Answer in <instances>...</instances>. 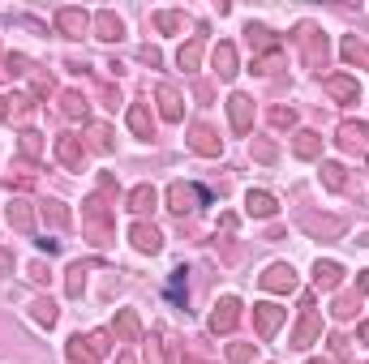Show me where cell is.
Listing matches in <instances>:
<instances>
[{"instance_id":"4316f807","label":"cell","mask_w":369,"mask_h":364,"mask_svg":"<svg viewBox=\"0 0 369 364\" xmlns=\"http://www.w3.org/2000/svg\"><path fill=\"white\" fill-rule=\"evenodd\" d=\"M35 322L39 326H56V304H52V300H35Z\"/></svg>"},{"instance_id":"8fae6325","label":"cell","mask_w":369,"mask_h":364,"mask_svg":"<svg viewBox=\"0 0 369 364\" xmlns=\"http://www.w3.org/2000/svg\"><path fill=\"white\" fill-rule=\"evenodd\" d=\"M245 211H249V215H258V219H271V215L279 211V206H275V197H271V193H262V189H253V193L245 197Z\"/></svg>"},{"instance_id":"cb8c5ba5","label":"cell","mask_w":369,"mask_h":364,"mask_svg":"<svg viewBox=\"0 0 369 364\" xmlns=\"http://www.w3.org/2000/svg\"><path fill=\"white\" fill-rule=\"evenodd\" d=\"M361 142H365V125H344L339 129V146L344 150H361Z\"/></svg>"},{"instance_id":"ba28073f","label":"cell","mask_w":369,"mask_h":364,"mask_svg":"<svg viewBox=\"0 0 369 364\" xmlns=\"http://www.w3.org/2000/svg\"><path fill=\"white\" fill-rule=\"evenodd\" d=\"M56 154H61V163L73 168V172H82V163H86V150H82L78 137H56Z\"/></svg>"},{"instance_id":"4dcf8cb0","label":"cell","mask_w":369,"mask_h":364,"mask_svg":"<svg viewBox=\"0 0 369 364\" xmlns=\"http://www.w3.org/2000/svg\"><path fill=\"white\" fill-rule=\"evenodd\" d=\"M43 219H52V223H56V227H65V223H69V215L61 211L56 201H47V206H43Z\"/></svg>"},{"instance_id":"f546056e","label":"cell","mask_w":369,"mask_h":364,"mask_svg":"<svg viewBox=\"0 0 369 364\" xmlns=\"http://www.w3.org/2000/svg\"><path fill=\"white\" fill-rule=\"evenodd\" d=\"M82 283H86V266L78 262V266L69 270V283H65V287H69V296H82Z\"/></svg>"},{"instance_id":"d6986e66","label":"cell","mask_w":369,"mask_h":364,"mask_svg":"<svg viewBox=\"0 0 369 364\" xmlns=\"http://www.w3.org/2000/svg\"><path fill=\"white\" fill-rule=\"evenodd\" d=\"M292 150L301 154V159H318V154H322V137H318V133H296Z\"/></svg>"},{"instance_id":"ab89813d","label":"cell","mask_w":369,"mask_h":364,"mask_svg":"<svg viewBox=\"0 0 369 364\" xmlns=\"http://www.w3.org/2000/svg\"><path fill=\"white\" fill-rule=\"evenodd\" d=\"M361 287H365V291H369V270H365V275H361Z\"/></svg>"},{"instance_id":"8d00e7d4","label":"cell","mask_w":369,"mask_h":364,"mask_svg":"<svg viewBox=\"0 0 369 364\" xmlns=\"http://www.w3.org/2000/svg\"><path fill=\"white\" fill-rule=\"evenodd\" d=\"M253 154H258L262 163H271V159H275V146H271V142H258V146H253Z\"/></svg>"},{"instance_id":"1f68e13d","label":"cell","mask_w":369,"mask_h":364,"mask_svg":"<svg viewBox=\"0 0 369 364\" xmlns=\"http://www.w3.org/2000/svg\"><path fill=\"white\" fill-rule=\"evenodd\" d=\"M155 22H159L164 30H181V26H189V22H185L181 13H159V18H155Z\"/></svg>"},{"instance_id":"7402d4cb","label":"cell","mask_w":369,"mask_h":364,"mask_svg":"<svg viewBox=\"0 0 369 364\" xmlns=\"http://www.w3.org/2000/svg\"><path fill=\"white\" fill-rule=\"evenodd\" d=\"M9 223H13V227H22V232H30V227H35L30 201H9Z\"/></svg>"},{"instance_id":"d590c367","label":"cell","mask_w":369,"mask_h":364,"mask_svg":"<svg viewBox=\"0 0 369 364\" xmlns=\"http://www.w3.org/2000/svg\"><path fill=\"white\" fill-rule=\"evenodd\" d=\"M146 364H168V360H164V347H159V343H146Z\"/></svg>"},{"instance_id":"9c48e42d","label":"cell","mask_w":369,"mask_h":364,"mask_svg":"<svg viewBox=\"0 0 369 364\" xmlns=\"http://www.w3.org/2000/svg\"><path fill=\"white\" fill-rule=\"evenodd\" d=\"M56 26H61L69 39H82V34L90 30V18H86L82 9H61V13H56Z\"/></svg>"},{"instance_id":"e0dca14e","label":"cell","mask_w":369,"mask_h":364,"mask_svg":"<svg viewBox=\"0 0 369 364\" xmlns=\"http://www.w3.org/2000/svg\"><path fill=\"white\" fill-rule=\"evenodd\" d=\"M327 94H335V99H344V103H356V99H361V90H356L352 77H327Z\"/></svg>"},{"instance_id":"4fadbf2b","label":"cell","mask_w":369,"mask_h":364,"mask_svg":"<svg viewBox=\"0 0 369 364\" xmlns=\"http://www.w3.org/2000/svg\"><path fill=\"white\" fill-rule=\"evenodd\" d=\"M155 201H159V193H155L150 184H138V189L129 193V211H133V215H146V211H155Z\"/></svg>"},{"instance_id":"44dd1931","label":"cell","mask_w":369,"mask_h":364,"mask_svg":"<svg viewBox=\"0 0 369 364\" xmlns=\"http://www.w3.org/2000/svg\"><path fill=\"white\" fill-rule=\"evenodd\" d=\"M339 51H344V61H348V65H365V69H369V47H365L356 34H352V39H344V47H339Z\"/></svg>"},{"instance_id":"603a6c76","label":"cell","mask_w":369,"mask_h":364,"mask_svg":"<svg viewBox=\"0 0 369 364\" xmlns=\"http://www.w3.org/2000/svg\"><path fill=\"white\" fill-rule=\"evenodd\" d=\"M95 26H99V39H121V18H116V13H108V9H103V13L95 18Z\"/></svg>"},{"instance_id":"ffe728a7","label":"cell","mask_w":369,"mask_h":364,"mask_svg":"<svg viewBox=\"0 0 369 364\" xmlns=\"http://www.w3.org/2000/svg\"><path fill=\"white\" fill-rule=\"evenodd\" d=\"M129 129H133L138 137H150V133H155V120H150V112L142 108V103H133V108H129Z\"/></svg>"},{"instance_id":"74e56055","label":"cell","mask_w":369,"mask_h":364,"mask_svg":"<svg viewBox=\"0 0 369 364\" xmlns=\"http://www.w3.org/2000/svg\"><path fill=\"white\" fill-rule=\"evenodd\" d=\"M335 313H339V318H352V313H356V300H348V296H344V300H339V308H335Z\"/></svg>"},{"instance_id":"d4e9b609","label":"cell","mask_w":369,"mask_h":364,"mask_svg":"<svg viewBox=\"0 0 369 364\" xmlns=\"http://www.w3.org/2000/svg\"><path fill=\"white\" fill-rule=\"evenodd\" d=\"M202 47H206L202 39H193L189 47H181V56H176V61H181V69H198V61H202Z\"/></svg>"},{"instance_id":"6da1fadb","label":"cell","mask_w":369,"mask_h":364,"mask_svg":"<svg viewBox=\"0 0 369 364\" xmlns=\"http://www.w3.org/2000/svg\"><path fill=\"white\" fill-rule=\"evenodd\" d=\"M318 330H322L318 308H313V296H305V304H301V326L292 330V347H309L313 339H318Z\"/></svg>"},{"instance_id":"e575fe53","label":"cell","mask_w":369,"mask_h":364,"mask_svg":"<svg viewBox=\"0 0 369 364\" xmlns=\"http://www.w3.org/2000/svg\"><path fill=\"white\" fill-rule=\"evenodd\" d=\"M95 146H99V150H112V133H108V125H95Z\"/></svg>"},{"instance_id":"f1b7e54d","label":"cell","mask_w":369,"mask_h":364,"mask_svg":"<svg viewBox=\"0 0 369 364\" xmlns=\"http://www.w3.org/2000/svg\"><path fill=\"white\" fill-rule=\"evenodd\" d=\"M322 184L327 189H344V168L339 163H322Z\"/></svg>"},{"instance_id":"484cf974","label":"cell","mask_w":369,"mask_h":364,"mask_svg":"<svg viewBox=\"0 0 369 364\" xmlns=\"http://www.w3.org/2000/svg\"><path fill=\"white\" fill-rule=\"evenodd\" d=\"M61 103H65V116H82V120H86V99H82L78 90H65Z\"/></svg>"},{"instance_id":"9a60e30c","label":"cell","mask_w":369,"mask_h":364,"mask_svg":"<svg viewBox=\"0 0 369 364\" xmlns=\"http://www.w3.org/2000/svg\"><path fill=\"white\" fill-rule=\"evenodd\" d=\"M301 223H305V232H313V236H339V232H344V219H318V215H305Z\"/></svg>"},{"instance_id":"52a82bcc","label":"cell","mask_w":369,"mask_h":364,"mask_svg":"<svg viewBox=\"0 0 369 364\" xmlns=\"http://www.w3.org/2000/svg\"><path fill=\"white\" fill-rule=\"evenodd\" d=\"M129 240H133V249H142V253H159V249H164V236L155 232L150 223H133V227H129Z\"/></svg>"},{"instance_id":"b9f144b4","label":"cell","mask_w":369,"mask_h":364,"mask_svg":"<svg viewBox=\"0 0 369 364\" xmlns=\"http://www.w3.org/2000/svg\"><path fill=\"white\" fill-rule=\"evenodd\" d=\"M309 364H331V360H309Z\"/></svg>"},{"instance_id":"d6a6232c","label":"cell","mask_w":369,"mask_h":364,"mask_svg":"<svg viewBox=\"0 0 369 364\" xmlns=\"http://www.w3.org/2000/svg\"><path fill=\"white\" fill-rule=\"evenodd\" d=\"M249 356H253V347H249V343H236V347L228 351V360H232V364H249Z\"/></svg>"},{"instance_id":"7bdbcfd3","label":"cell","mask_w":369,"mask_h":364,"mask_svg":"<svg viewBox=\"0 0 369 364\" xmlns=\"http://www.w3.org/2000/svg\"><path fill=\"white\" fill-rule=\"evenodd\" d=\"M185 364H202V360H185Z\"/></svg>"},{"instance_id":"83f0119b","label":"cell","mask_w":369,"mask_h":364,"mask_svg":"<svg viewBox=\"0 0 369 364\" xmlns=\"http://www.w3.org/2000/svg\"><path fill=\"white\" fill-rule=\"evenodd\" d=\"M86 347H90V356H95V360H99V356H108V347H112V343H108V330L86 334Z\"/></svg>"},{"instance_id":"30bf717a","label":"cell","mask_w":369,"mask_h":364,"mask_svg":"<svg viewBox=\"0 0 369 364\" xmlns=\"http://www.w3.org/2000/svg\"><path fill=\"white\" fill-rule=\"evenodd\" d=\"M116 334L125 343H142V322H138L133 308H121V313H116Z\"/></svg>"},{"instance_id":"ac0fdd59","label":"cell","mask_w":369,"mask_h":364,"mask_svg":"<svg viewBox=\"0 0 369 364\" xmlns=\"http://www.w3.org/2000/svg\"><path fill=\"white\" fill-rule=\"evenodd\" d=\"M215 73H219V77H232V73H236V47H232V43H219V47H215Z\"/></svg>"},{"instance_id":"277c9868","label":"cell","mask_w":369,"mask_h":364,"mask_svg":"<svg viewBox=\"0 0 369 364\" xmlns=\"http://www.w3.org/2000/svg\"><path fill=\"white\" fill-rule=\"evenodd\" d=\"M228 116H232V129H236V133H249V125H253V103H249V94H232V99H228Z\"/></svg>"},{"instance_id":"5b68a950","label":"cell","mask_w":369,"mask_h":364,"mask_svg":"<svg viewBox=\"0 0 369 364\" xmlns=\"http://www.w3.org/2000/svg\"><path fill=\"white\" fill-rule=\"evenodd\" d=\"M168 201H172V211H176V215H185V211H193V201H206V193L193 189V184H181V180H176V184L168 189Z\"/></svg>"},{"instance_id":"7c38bea8","label":"cell","mask_w":369,"mask_h":364,"mask_svg":"<svg viewBox=\"0 0 369 364\" xmlns=\"http://www.w3.org/2000/svg\"><path fill=\"white\" fill-rule=\"evenodd\" d=\"M159 112H164V120H181L185 116V108H181V94H176V86H159Z\"/></svg>"},{"instance_id":"2e32d148","label":"cell","mask_w":369,"mask_h":364,"mask_svg":"<svg viewBox=\"0 0 369 364\" xmlns=\"http://www.w3.org/2000/svg\"><path fill=\"white\" fill-rule=\"evenodd\" d=\"M313 279H318V287H339V279H344V266L339 262H318V266H313Z\"/></svg>"},{"instance_id":"8992f818","label":"cell","mask_w":369,"mask_h":364,"mask_svg":"<svg viewBox=\"0 0 369 364\" xmlns=\"http://www.w3.org/2000/svg\"><path fill=\"white\" fill-rule=\"evenodd\" d=\"M262 287H267V291H292L296 287V270L284 266V262H275L267 275H262Z\"/></svg>"},{"instance_id":"5bb4252c","label":"cell","mask_w":369,"mask_h":364,"mask_svg":"<svg viewBox=\"0 0 369 364\" xmlns=\"http://www.w3.org/2000/svg\"><path fill=\"white\" fill-rule=\"evenodd\" d=\"M189 146H193L198 154H219V137H215V133H210L206 125H198V129L189 133Z\"/></svg>"},{"instance_id":"f35d334b","label":"cell","mask_w":369,"mask_h":364,"mask_svg":"<svg viewBox=\"0 0 369 364\" xmlns=\"http://www.w3.org/2000/svg\"><path fill=\"white\" fill-rule=\"evenodd\" d=\"M271 120H275V125H292V120H296V116H292V112H288V108H275V116H271Z\"/></svg>"},{"instance_id":"60d3db41","label":"cell","mask_w":369,"mask_h":364,"mask_svg":"<svg viewBox=\"0 0 369 364\" xmlns=\"http://www.w3.org/2000/svg\"><path fill=\"white\" fill-rule=\"evenodd\" d=\"M5 112H9V108H5V99H0V120H5Z\"/></svg>"},{"instance_id":"3957f363","label":"cell","mask_w":369,"mask_h":364,"mask_svg":"<svg viewBox=\"0 0 369 364\" xmlns=\"http://www.w3.org/2000/svg\"><path fill=\"white\" fill-rule=\"evenodd\" d=\"M284 318H288V313H284L279 304H253V322H258V334H262V339H271V334L284 326Z\"/></svg>"},{"instance_id":"836d02e7","label":"cell","mask_w":369,"mask_h":364,"mask_svg":"<svg viewBox=\"0 0 369 364\" xmlns=\"http://www.w3.org/2000/svg\"><path fill=\"white\" fill-rule=\"evenodd\" d=\"M39 150H43V146H39V133H22V154H30V159H35Z\"/></svg>"},{"instance_id":"7a4b0ae2","label":"cell","mask_w":369,"mask_h":364,"mask_svg":"<svg viewBox=\"0 0 369 364\" xmlns=\"http://www.w3.org/2000/svg\"><path fill=\"white\" fill-rule=\"evenodd\" d=\"M236 322H241V300H236V296H224V300L215 304V313H210V330H215V334H228Z\"/></svg>"}]
</instances>
